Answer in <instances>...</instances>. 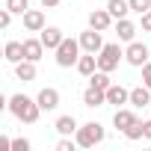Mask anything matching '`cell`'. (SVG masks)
<instances>
[{"label": "cell", "mask_w": 151, "mask_h": 151, "mask_svg": "<svg viewBox=\"0 0 151 151\" xmlns=\"http://www.w3.org/2000/svg\"><path fill=\"white\" fill-rule=\"evenodd\" d=\"M9 113H12L18 122H24V124H36V122H39V116H42L45 110L39 107V101H36V98H30V95L18 92V95H12V98H9Z\"/></svg>", "instance_id": "cell-1"}, {"label": "cell", "mask_w": 151, "mask_h": 151, "mask_svg": "<svg viewBox=\"0 0 151 151\" xmlns=\"http://www.w3.org/2000/svg\"><path fill=\"white\" fill-rule=\"evenodd\" d=\"M104 136H107V130H104V124H98V122H86V124L77 127V133H74V139H77L80 148H95V145L104 142Z\"/></svg>", "instance_id": "cell-2"}, {"label": "cell", "mask_w": 151, "mask_h": 151, "mask_svg": "<svg viewBox=\"0 0 151 151\" xmlns=\"http://www.w3.org/2000/svg\"><path fill=\"white\" fill-rule=\"evenodd\" d=\"M80 39H62V45L56 47V65L59 68H71V65H77V59H80Z\"/></svg>", "instance_id": "cell-3"}, {"label": "cell", "mask_w": 151, "mask_h": 151, "mask_svg": "<svg viewBox=\"0 0 151 151\" xmlns=\"http://www.w3.org/2000/svg\"><path fill=\"white\" fill-rule=\"evenodd\" d=\"M122 59H124V50H122V45H119V42L104 45V47H101V53H98V68H101V71H116Z\"/></svg>", "instance_id": "cell-4"}, {"label": "cell", "mask_w": 151, "mask_h": 151, "mask_svg": "<svg viewBox=\"0 0 151 151\" xmlns=\"http://www.w3.org/2000/svg\"><path fill=\"white\" fill-rule=\"evenodd\" d=\"M124 62L133 65V68H142V65L148 62V45H142V42H127V47H124Z\"/></svg>", "instance_id": "cell-5"}, {"label": "cell", "mask_w": 151, "mask_h": 151, "mask_svg": "<svg viewBox=\"0 0 151 151\" xmlns=\"http://www.w3.org/2000/svg\"><path fill=\"white\" fill-rule=\"evenodd\" d=\"M80 47L86 50V53H101V47H104V36H101V30H86V33H80Z\"/></svg>", "instance_id": "cell-6"}, {"label": "cell", "mask_w": 151, "mask_h": 151, "mask_svg": "<svg viewBox=\"0 0 151 151\" xmlns=\"http://www.w3.org/2000/svg\"><path fill=\"white\" fill-rule=\"evenodd\" d=\"M113 15H110V9H92L89 12V27L92 30H101V33H107L110 27H113Z\"/></svg>", "instance_id": "cell-7"}, {"label": "cell", "mask_w": 151, "mask_h": 151, "mask_svg": "<svg viewBox=\"0 0 151 151\" xmlns=\"http://www.w3.org/2000/svg\"><path fill=\"white\" fill-rule=\"evenodd\" d=\"M21 18H24V30H27V33H42V30L47 27V24H45V12H42V9H27Z\"/></svg>", "instance_id": "cell-8"}, {"label": "cell", "mask_w": 151, "mask_h": 151, "mask_svg": "<svg viewBox=\"0 0 151 151\" xmlns=\"http://www.w3.org/2000/svg\"><path fill=\"white\" fill-rule=\"evenodd\" d=\"M36 101H39V107H42L45 113H50V110H56V107H59V92H56L53 86H45V89L36 95Z\"/></svg>", "instance_id": "cell-9"}, {"label": "cell", "mask_w": 151, "mask_h": 151, "mask_svg": "<svg viewBox=\"0 0 151 151\" xmlns=\"http://www.w3.org/2000/svg\"><path fill=\"white\" fill-rule=\"evenodd\" d=\"M39 39H42V45H45L47 50H56V47L62 45V39H65V36H62V30H59V27H45V30L39 33Z\"/></svg>", "instance_id": "cell-10"}, {"label": "cell", "mask_w": 151, "mask_h": 151, "mask_svg": "<svg viewBox=\"0 0 151 151\" xmlns=\"http://www.w3.org/2000/svg\"><path fill=\"white\" fill-rule=\"evenodd\" d=\"M107 104H116V107L130 104V89H124L122 83H113V86L107 89Z\"/></svg>", "instance_id": "cell-11"}, {"label": "cell", "mask_w": 151, "mask_h": 151, "mask_svg": "<svg viewBox=\"0 0 151 151\" xmlns=\"http://www.w3.org/2000/svg\"><path fill=\"white\" fill-rule=\"evenodd\" d=\"M74 68H77L83 77H92V74L98 71V53H86V50H83V56L77 59V65H74Z\"/></svg>", "instance_id": "cell-12"}, {"label": "cell", "mask_w": 151, "mask_h": 151, "mask_svg": "<svg viewBox=\"0 0 151 151\" xmlns=\"http://www.w3.org/2000/svg\"><path fill=\"white\" fill-rule=\"evenodd\" d=\"M151 104V89L142 83V86H133L130 89V107H136V110H142V107H148Z\"/></svg>", "instance_id": "cell-13"}, {"label": "cell", "mask_w": 151, "mask_h": 151, "mask_svg": "<svg viewBox=\"0 0 151 151\" xmlns=\"http://www.w3.org/2000/svg\"><path fill=\"white\" fill-rule=\"evenodd\" d=\"M116 36H119V42H133L136 39V24L127 21V18H119L116 21Z\"/></svg>", "instance_id": "cell-14"}, {"label": "cell", "mask_w": 151, "mask_h": 151, "mask_svg": "<svg viewBox=\"0 0 151 151\" xmlns=\"http://www.w3.org/2000/svg\"><path fill=\"white\" fill-rule=\"evenodd\" d=\"M45 45H42V39H24V56L27 59H33V62H39L42 56H45Z\"/></svg>", "instance_id": "cell-15"}, {"label": "cell", "mask_w": 151, "mask_h": 151, "mask_svg": "<svg viewBox=\"0 0 151 151\" xmlns=\"http://www.w3.org/2000/svg\"><path fill=\"white\" fill-rule=\"evenodd\" d=\"M83 104H86V107H104V104H107V92L89 83V89L83 92Z\"/></svg>", "instance_id": "cell-16"}, {"label": "cell", "mask_w": 151, "mask_h": 151, "mask_svg": "<svg viewBox=\"0 0 151 151\" xmlns=\"http://www.w3.org/2000/svg\"><path fill=\"white\" fill-rule=\"evenodd\" d=\"M3 56H6V62H12V65H18L21 59H27V56H24V42H6Z\"/></svg>", "instance_id": "cell-17"}, {"label": "cell", "mask_w": 151, "mask_h": 151, "mask_svg": "<svg viewBox=\"0 0 151 151\" xmlns=\"http://www.w3.org/2000/svg\"><path fill=\"white\" fill-rule=\"evenodd\" d=\"M133 122H136V113H133V110H124V107H119V110H116V116H113V124H116L122 133H124Z\"/></svg>", "instance_id": "cell-18"}, {"label": "cell", "mask_w": 151, "mask_h": 151, "mask_svg": "<svg viewBox=\"0 0 151 151\" xmlns=\"http://www.w3.org/2000/svg\"><path fill=\"white\" fill-rule=\"evenodd\" d=\"M15 77L24 80V83L36 80V62H33V59H21V62L15 65Z\"/></svg>", "instance_id": "cell-19"}, {"label": "cell", "mask_w": 151, "mask_h": 151, "mask_svg": "<svg viewBox=\"0 0 151 151\" xmlns=\"http://www.w3.org/2000/svg\"><path fill=\"white\" fill-rule=\"evenodd\" d=\"M53 127H56V133H62V136H71V133H77V119L74 116H59L56 122H53Z\"/></svg>", "instance_id": "cell-20"}, {"label": "cell", "mask_w": 151, "mask_h": 151, "mask_svg": "<svg viewBox=\"0 0 151 151\" xmlns=\"http://www.w3.org/2000/svg\"><path fill=\"white\" fill-rule=\"evenodd\" d=\"M107 9H110V15L119 21V18H127L130 3H127V0H107Z\"/></svg>", "instance_id": "cell-21"}, {"label": "cell", "mask_w": 151, "mask_h": 151, "mask_svg": "<svg viewBox=\"0 0 151 151\" xmlns=\"http://www.w3.org/2000/svg\"><path fill=\"white\" fill-rule=\"evenodd\" d=\"M89 83H92V86H98V89H104V92H107V89H110V86H113V83H110V71H101V68H98V71H95V74H92V77H89Z\"/></svg>", "instance_id": "cell-22"}, {"label": "cell", "mask_w": 151, "mask_h": 151, "mask_svg": "<svg viewBox=\"0 0 151 151\" xmlns=\"http://www.w3.org/2000/svg\"><path fill=\"white\" fill-rule=\"evenodd\" d=\"M124 136H127L130 142H136V139H142V136H145V127H142V122L136 119V122H133V124H130V127L124 130Z\"/></svg>", "instance_id": "cell-23"}, {"label": "cell", "mask_w": 151, "mask_h": 151, "mask_svg": "<svg viewBox=\"0 0 151 151\" xmlns=\"http://www.w3.org/2000/svg\"><path fill=\"white\" fill-rule=\"evenodd\" d=\"M3 3H6V9L15 12V15H24V12L30 9V0H3Z\"/></svg>", "instance_id": "cell-24"}, {"label": "cell", "mask_w": 151, "mask_h": 151, "mask_svg": "<svg viewBox=\"0 0 151 151\" xmlns=\"http://www.w3.org/2000/svg\"><path fill=\"white\" fill-rule=\"evenodd\" d=\"M127 3H130V12H136V15L151 9V0H127Z\"/></svg>", "instance_id": "cell-25"}, {"label": "cell", "mask_w": 151, "mask_h": 151, "mask_svg": "<svg viewBox=\"0 0 151 151\" xmlns=\"http://www.w3.org/2000/svg\"><path fill=\"white\" fill-rule=\"evenodd\" d=\"M74 145H77V139H68V136H62V139L56 142V151H74Z\"/></svg>", "instance_id": "cell-26"}, {"label": "cell", "mask_w": 151, "mask_h": 151, "mask_svg": "<svg viewBox=\"0 0 151 151\" xmlns=\"http://www.w3.org/2000/svg\"><path fill=\"white\" fill-rule=\"evenodd\" d=\"M12 151H30V139H24V136L12 139Z\"/></svg>", "instance_id": "cell-27"}, {"label": "cell", "mask_w": 151, "mask_h": 151, "mask_svg": "<svg viewBox=\"0 0 151 151\" xmlns=\"http://www.w3.org/2000/svg\"><path fill=\"white\" fill-rule=\"evenodd\" d=\"M142 83H145V86L151 89V59H148V62L142 65Z\"/></svg>", "instance_id": "cell-28"}, {"label": "cell", "mask_w": 151, "mask_h": 151, "mask_svg": "<svg viewBox=\"0 0 151 151\" xmlns=\"http://www.w3.org/2000/svg\"><path fill=\"white\" fill-rule=\"evenodd\" d=\"M12 15H15V12H9V9H3V12H0V27H3V30L12 24Z\"/></svg>", "instance_id": "cell-29"}, {"label": "cell", "mask_w": 151, "mask_h": 151, "mask_svg": "<svg viewBox=\"0 0 151 151\" xmlns=\"http://www.w3.org/2000/svg\"><path fill=\"white\" fill-rule=\"evenodd\" d=\"M139 18H142V21H139V24H142V30H145V33H151V9H148V12H142Z\"/></svg>", "instance_id": "cell-30"}, {"label": "cell", "mask_w": 151, "mask_h": 151, "mask_svg": "<svg viewBox=\"0 0 151 151\" xmlns=\"http://www.w3.org/2000/svg\"><path fill=\"white\" fill-rule=\"evenodd\" d=\"M39 3H42L45 9H53V6H59V0H39Z\"/></svg>", "instance_id": "cell-31"}, {"label": "cell", "mask_w": 151, "mask_h": 151, "mask_svg": "<svg viewBox=\"0 0 151 151\" xmlns=\"http://www.w3.org/2000/svg\"><path fill=\"white\" fill-rule=\"evenodd\" d=\"M142 127H145V139H151V119H148V122H142Z\"/></svg>", "instance_id": "cell-32"}]
</instances>
